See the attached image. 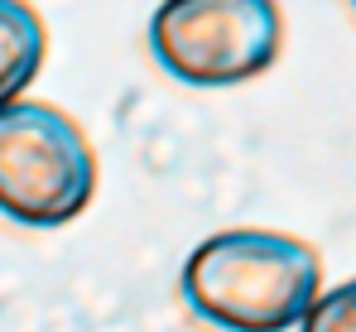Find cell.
Listing matches in <instances>:
<instances>
[{
  "label": "cell",
  "mask_w": 356,
  "mask_h": 332,
  "mask_svg": "<svg viewBox=\"0 0 356 332\" xmlns=\"http://www.w3.org/2000/svg\"><path fill=\"white\" fill-rule=\"evenodd\" d=\"M178 294L217 332H298L323 294V255L289 231L227 226L188 251Z\"/></svg>",
  "instance_id": "1"
},
{
  "label": "cell",
  "mask_w": 356,
  "mask_h": 332,
  "mask_svg": "<svg viewBox=\"0 0 356 332\" xmlns=\"http://www.w3.org/2000/svg\"><path fill=\"white\" fill-rule=\"evenodd\" d=\"M97 198V150L54 102L0 106V217L24 231H58Z\"/></svg>",
  "instance_id": "2"
},
{
  "label": "cell",
  "mask_w": 356,
  "mask_h": 332,
  "mask_svg": "<svg viewBox=\"0 0 356 332\" xmlns=\"http://www.w3.org/2000/svg\"><path fill=\"white\" fill-rule=\"evenodd\" d=\"M149 54L183 87H241L280 63L284 10L280 0H159Z\"/></svg>",
  "instance_id": "3"
},
{
  "label": "cell",
  "mask_w": 356,
  "mask_h": 332,
  "mask_svg": "<svg viewBox=\"0 0 356 332\" xmlns=\"http://www.w3.org/2000/svg\"><path fill=\"white\" fill-rule=\"evenodd\" d=\"M49 63V24L29 0H0V106L29 97Z\"/></svg>",
  "instance_id": "4"
},
{
  "label": "cell",
  "mask_w": 356,
  "mask_h": 332,
  "mask_svg": "<svg viewBox=\"0 0 356 332\" xmlns=\"http://www.w3.org/2000/svg\"><path fill=\"white\" fill-rule=\"evenodd\" d=\"M298 332H356V275L323 289L313 299V308L303 313Z\"/></svg>",
  "instance_id": "5"
},
{
  "label": "cell",
  "mask_w": 356,
  "mask_h": 332,
  "mask_svg": "<svg viewBox=\"0 0 356 332\" xmlns=\"http://www.w3.org/2000/svg\"><path fill=\"white\" fill-rule=\"evenodd\" d=\"M352 10H356V0H352Z\"/></svg>",
  "instance_id": "6"
}]
</instances>
